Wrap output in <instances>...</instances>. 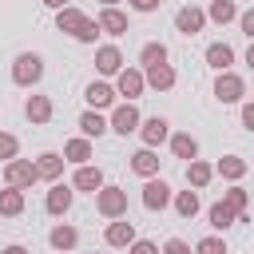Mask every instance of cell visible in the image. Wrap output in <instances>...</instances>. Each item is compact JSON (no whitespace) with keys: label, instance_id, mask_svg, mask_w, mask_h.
<instances>
[{"label":"cell","instance_id":"35","mask_svg":"<svg viewBox=\"0 0 254 254\" xmlns=\"http://www.w3.org/2000/svg\"><path fill=\"white\" fill-rule=\"evenodd\" d=\"M194 254H226V242H222L218 234H210V238H198V242H194Z\"/></svg>","mask_w":254,"mask_h":254},{"label":"cell","instance_id":"30","mask_svg":"<svg viewBox=\"0 0 254 254\" xmlns=\"http://www.w3.org/2000/svg\"><path fill=\"white\" fill-rule=\"evenodd\" d=\"M139 64H143V71H147V67H159V64H167V44H163V40H151V44H143V52H139Z\"/></svg>","mask_w":254,"mask_h":254},{"label":"cell","instance_id":"39","mask_svg":"<svg viewBox=\"0 0 254 254\" xmlns=\"http://www.w3.org/2000/svg\"><path fill=\"white\" fill-rule=\"evenodd\" d=\"M242 127H246V131H254V99H246V103H242Z\"/></svg>","mask_w":254,"mask_h":254},{"label":"cell","instance_id":"29","mask_svg":"<svg viewBox=\"0 0 254 254\" xmlns=\"http://www.w3.org/2000/svg\"><path fill=\"white\" fill-rule=\"evenodd\" d=\"M206 20H214V24H230V20H238V4H234V0H210Z\"/></svg>","mask_w":254,"mask_h":254},{"label":"cell","instance_id":"28","mask_svg":"<svg viewBox=\"0 0 254 254\" xmlns=\"http://www.w3.org/2000/svg\"><path fill=\"white\" fill-rule=\"evenodd\" d=\"M0 214H4V218H16V214H24V190H16V187H4V190H0Z\"/></svg>","mask_w":254,"mask_h":254},{"label":"cell","instance_id":"43","mask_svg":"<svg viewBox=\"0 0 254 254\" xmlns=\"http://www.w3.org/2000/svg\"><path fill=\"white\" fill-rule=\"evenodd\" d=\"M246 64H250V71H254V44L246 48Z\"/></svg>","mask_w":254,"mask_h":254},{"label":"cell","instance_id":"14","mask_svg":"<svg viewBox=\"0 0 254 254\" xmlns=\"http://www.w3.org/2000/svg\"><path fill=\"white\" fill-rule=\"evenodd\" d=\"M95 71H99V75H119V71H123V52H119L115 44L95 48Z\"/></svg>","mask_w":254,"mask_h":254},{"label":"cell","instance_id":"24","mask_svg":"<svg viewBox=\"0 0 254 254\" xmlns=\"http://www.w3.org/2000/svg\"><path fill=\"white\" fill-rule=\"evenodd\" d=\"M214 175H222L226 183H238V179L246 175V159H242V155H222V159L214 163Z\"/></svg>","mask_w":254,"mask_h":254},{"label":"cell","instance_id":"18","mask_svg":"<svg viewBox=\"0 0 254 254\" xmlns=\"http://www.w3.org/2000/svg\"><path fill=\"white\" fill-rule=\"evenodd\" d=\"M79 131H83V139H99V135L111 131V119H107L103 111H91V107H87V111L79 115Z\"/></svg>","mask_w":254,"mask_h":254},{"label":"cell","instance_id":"37","mask_svg":"<svg viewBox=\"0 0 254 254\" xmlns=\"http://www.w3.org/2000/svg\"><path fill=\"white\" fill-rule=\"evenodd\" d=\"M163 254H194V250H190L183 238H167V242H163Z\"/></svg>","mask_w":254,"mask_h":254},{"label":"cell","instance_id":"16","mask_svg":"<svg viewBox=\"0 0 254 254\" xmlns=\"http://www.w3.org/2000/svg\"><path fill=\"white\" fill-rule=\"evenodd\" d=\"M71 187H75V190H91V194H95V190H103L107 183H103V171H99V167L83 163V167H75V175H71Z\"/></svg>","mask_w":254,"mask_h":254},{"label":"cell","instance_id":"32","mask_svg":"<svg viewBox=\"0 0 254 254\" xmlns=\"http://www.w3.org/2000/svg\"><path fill=\"white\" fill-rule=\"evenodd\" d=\"M175 214L179 218H194L198 214V190H179L175 194Z\"/></svg>","mask_w":254,"mask_h":254},{"label":"cell","instance_id":"42","mask_svg":"<svg viewBox=\"0 0 254 254\" xmlns=\"http://www.w3.org/2000/svg\"><path fill=\"white\" fill-rule=\"evenodd\" d=\"M44 8H52V12H60V8H67V0H40Z\"/></svg>","mask_w":254,"mask_h":254},{"label":"cell","instance_id":"5","mask_svg":"<svg viewBox=\"0 0 254 254\" xmlns=\"http://www.w3.org/2000/svg\"><path fill=\"white\" fill-rule=\"evenodd\" d=\"M242 95H246V79H242L238 71H218V79H214V99H218V103H242Z\"/></svg>","mask_w":254,"mask_h":254},{"label":"cell","instance_id":"21","mask_svg":"<svg viewBox=\"0 0 254 254\" xmlns=\"http://www.w3.org/2000/svg\"><path fill=\"white\" fill-rule=\"evenodd\" d=\"M171 151H175V159L194 163V159H198V139H194L190 131H175V135H171Z\"/></svg>","mask_w":254,"mask_h":254},{"label":"cell","instance_id":"1","mask_svg":"<svg viewBox=\"0 0 254 254\" xmlns=\"http://www.w3.org/2000/svg\"><path fill=\"white\" fill-rule=\"evenodd\" d=\"M56 28H60V32H67L71 40H79V44H95V36H99V20H91L87 12L71 8V4L56 12Z\"/></svg>","mask_w":254,"mask_h":254},{"label":"cell","instance_id":"44","mask_svg":"<svg viewBox=\"0 0 254 254\" xmlns=\"http://www.w3.org/2000/svg\"><path fill=\"white\" fill-rule=\"evenodd\" d=\"M99 4H103V8H115V4H119V0H99Z\"/></svg>","mask_w":254,"mask_h":254},{"label":"cell","instance_id":"10","mask_svg":"<svg viewBox=\"0 0 254 254\" xmlns=\"http://www.w3.org/2000/svg\"><path fill=\"white\" fill-rule=\"evenodd\" d=\"M115 87L111 83H103V79H91L87 87H83V99H87V107L91 111H107V107H115Z\"/></svg>","mask_w":254,"mask_h":254},{"label":"cell","instance_id":"9","mask_svg":"<svg viewBox=\"0 0 254 254\" xmlns=\"http://www.w3.org/2000/svg\"><path fill=\"white\" fill-rule=\"evenodd\" d=\"M71 198H75V187L52 183V190H48V198H44V210H48L52 218H64V214L71 210Z\"/></svg>","mask_w":254,"mask_h":254},{"label":"cell","instance_id":"22","mask_svg":"<svg viewBox=\"0 0 254 254\" xmlns=\"http://www.w3.org/2000/svg\"><path fill=\"white\" fill-rule=\"evenodd\" d=\"M206 218H210V226H214V230H230V226L238 222V210H234L226 198H218V202L206 210Z\"/></svg>","mask_w":254,"mask_h":254},{"label":"cell","instance_id":"13","mask_svg":"<svg viewBox=\"0 0 254 254\" xmlns=\"http://www.w3.org/2000/svg\"><path fill=\"white\" fill-rule=\"evenodd\" d=\"M103 238H107V246H115V250H127V246H131L139 234H135V222H131V218H115V222H107Z\"/></svg>","mask_w":254,"mask_h":254},{"label":"cell","instance_id":"23","mask_svg":"<svg viewBox=\"0 0 254 254\" xmlns=\"http://www.w3.org/2000/svg\"><path fill=\"white\" fill-rule=\"evenodd\" d=\"M143 75H147V87H155V91H171V87H175V79H179L171 64H159V67H147Z\"/></svg>","mask_w":254,"mask_h":254},{"label":"cell","instance_id":"6","mask_svg":"<svg viewBox=\"0 0 254 254\" xmlns=\"http://www.w3.org/2000/svg\"><path fill=\"white\" fill-rule=\"evenodd\" d=\"M115 91L123 95V103H135V99L147 91V75H143L139 67H123V71L115 75Z\"/></svg>","mask_w":254,"mask_h":254},{"label":"cell","instance_id":"41","mask_svg":"<svg viewBox=\"0 0 254 254\" xmlns=\"http://www.w3.org/2000/svg\"><path fill=\"white\" fill-rule=\"evenodd\" d=\"M0 254H28V246H20V242H12V246H4Z\"/></svg>","mask_w":254,"mask_h":254},{"label":"cell","instance_id":"36","mask_svg":"<svg viewBox=\"0 0 254 254\" xmlns=\"http://www.w3.org/2000/svg\"><path fill=\"white\" fill-rule=\"evenodd\" d=\"M127 254H163L155 242H147V238H135L131 246H127Z\"/></svg>","mask_w":254,"mask_h":254},{"label":"cell","instance_id":"12","mask_svg":"<svg viewBox=\"0 0 254 254\" xmlns=\"http://www.w3.org/2000/svg\"><path fill=\"white\" fill-rule=\"evenodd\" d=\"M139 139H143V147L171 143V123H167L163 115H151V119H143V127H139Z\"/></svg>","mask_w":254,"mask_h":254},{"label":"cell","instance_id":"17","mask_svg":"<svg viewBox=\"0 0 254 254\" xmlns=\"http://www.w3.org/2000/svg\"><path fill=\"white\" fill-rule=\"evenodd\" d=\"M48 242H52V250L67 254V250H75V242H79V230H75L71 222H56V226L48 230Z\"/></svg>","mask_w":254,"mask_h":254},{"label":"cell","instance_id":"11","mask_svg":"<svg viewBox=\"0 0 254 254\" xmlns=\"http://www.w3.org/2000/svg\"><path fill=\"white\" fill-rule=\"evenodd\" d=\"M175 28H179L183 36H198V32L206 28V12L194 8V4H183V8L175 12Z\"/></svg>","mask_w":254,"mask_h":254},{"label":"cell","instance_id":"15","mask_svg":"<svg viewBox=\"0 0 254 254\" xmlns=\"http://www.w3.org/2000/svg\"><path fill=\"white\" fill-rule=\"evenodd\" d=\"M159 163H163V159H159L155 147H139V151L131 155V171H135L139 179H155V175H159Z\"/></svg>","mask_w":254,"mask_h":254},{"label":"cell","instance_id":"7","mask_svg":"<svg viewBox=\"0 0 254 254\" xmlns=\"http://www.w3.org/2000/svg\"><path fill=\"white\" fill-rule=\"evenodd\" d=\"M107 119H111V131H115V135H131V131L143 127V115H139L135 103H115Z\"/></svg>","mask_w":254,"mask_h":254},{"label":"cell","instance_id":"31","mask_svg":"<svg viewBox=\"0 0 254 254\" xmlns=\"http://www.w3.org/2000/svg\"><path fill=\"white\" fill-rule=\"evenodd\" d=\"M210 179H214V167H210V163H202V159L187 163V183H190L194 190H202V187H206Z\"/></svg>","mask_w":254,"mask_h":254},{"label":"cell","instance_id":"34","mask_svg":"<svg viewBox=\"0 0 254 254\" xmlns=\"http://www.w3.org/2000/svg\"><path fill=\"white\" fill-rule=\"evenodd\" d=\"M16 155H20V139H16V135H8V131H0V159H4V163H12Z\"/></svg>","mask_w":254,"mask_h":254},{"label":"cell","instance_id":"3","mask_svg":"<svg viewBox=\"0 0 254 254\" xmlns=\"http://www.w3.org/2000/svg\"><path fill=\"white\" fill-rule=\"evenodd\" d=\"M95 210L103 214V218H127V190L123 187H103V190H95Z\"/></svg>","mask_w":254,"mask_h":254},{"label":"cell","instance_id":"25","mask_svg":"<svg viewBox=\"0 0 254 254\" xmlns=\"http://www.w3.org/2000/svg\"><path fill=\"white\" fill-rule=\"evenodd\" d=\"M206 64H210L214 71H230V64H234V48L222 44V40L210 44V48H206Z\"/></svg>","mask_w":254,"mask_h":254},{"label":"cell","instance_id":"40","mask_svg":"<svg viewBox=\"0 0 254 254\" xmlns=\"http://www.w3.org/2000/svg\"><path fill=\"white\" fill-rule=\"evenodd\" d=\"M127 4H131L135 12H159V4H163V0H127Z\"/></svg>","mask_w":254,"mask_h":254},{"label":"cell","instance_id":"38","mask_svg":"<svg viewBox=\"0 0 254 254\" xmlns=\"http://www.w3.org/2000/svg\"><path fill=\"white\" fill-rule=\"evenodd\" d=\"M238 24H242V32H246V36H250V44H254V8L238 12Z\"/></svg>","mask_w":254,"mask_h":254},{"label":"cell","instance_id":"27","mask_svg":"<svg viewBox=\"0 0 254 254\" xmlns=\"http://www.w3.org/2000/svg\"><path fill=\"white\" fill-rule=\"evenodd\" d=\"M64 159L75 163V167H83V163L91 159V139H83V135H79V139H67V143H64Z\"/></svg>","mask_w":254,"mask_h":254},{"label":"cell","instance_id":"8","mask_svg":"<svg viewBox=\"0 0 254 254\" xmlns=\"http://www.w3.org/2000/svg\"><path fill=\"white\" fill-rule=\"evenodd\" d=\"M171 202H175V190H171L159 175L143 183V206H147V210H167Z\"/></svg>","mask_w":254,"mask_h":254},{"label":"cell","instance_id":"19","mask_svg":"<svg viewBox=\"0 0 254 254\" xmlns=\"http://www.w3.org/2000/svg\"><path fill=\"white\" fill-rule=\"evenodd\" d=\"M64 155L60 151H44V155H36V171H40V179H48V183H60V175H64Z\"/></svg>","mask_w":254,"mask_h":254},{"label":"cell","instance_id":"26","mask_svg":"<svg viewBox=\"0 0 254 254\" xmlns=\"http://www.w3.org/2000/svg\"><path fill=\"white\" fill-rule=\"evenodd\" d=\"M52 111H56V107H52V99H48V95H28V103H24V115H28L32 123H48V119H52Z\"/></svg>","mask_w":254,"mask_h":254},{"label":"cell","instance_id":"4","mask_svg":"<svg viewBox=\"0 0 254 254\" xmlns=\"http://www.w3.org/2000/svg\"><path fill=\"white\" fill-rule=\"evenodd\" d=\"M32 183H40V171H36V159H12V163H4V187H16V190H28Z\"/></svg>","mask_w":254,"mask_h":254},{"label":"cell","instance_id":"2","mask_svg":"<svg viewBox=\"0 0 254 254\" xmlns=\"http://www.w3.org/2000/svg\"><path fill=\"white\" fill-rule=\"evenodd\" d=\"M44 79V56L40 52H20L12 60V83L16 87H36Z\"/></svg>","mask_w":254,"mask_h":254},{"label":"cell","instance_id":"33","mask_svg":"<svg viewBox=\"0 0 254 254\" xmlns=\"http://www.w3.org/2000/svg\"><path fill=\"white\" fill-rule=\"evenodd\" d=\"M222 198H226V202H230V206L238 210V218H242V214H246V206H250V194H246V190H242L238 183H234V187H230V190H226Z\"/></svg>","mask_w":254,"mask_h":254},{"label":"cell","instance_id":"20","mask_svg":"<svg viewBox=\"0 0 254 254\" xmlns=\"http://www.w3.org/2000/svg\"><path fill=\"white\" fill-rule=\"evenodd\" d=\"M95 20H99V32H103V36H123V32H131V28H127V16H123L119 8H103Z\"/></svg>","mask_w":254,"mask_h":254}]
</instances>
